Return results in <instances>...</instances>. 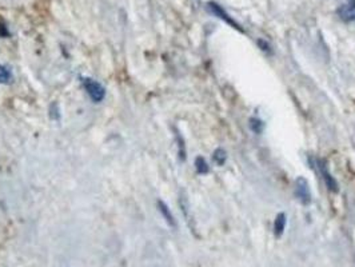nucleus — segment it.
Segmentation results:
<instances>
[{"instance_id": "1", "label": "nucleus", "mask_w": 355, "mask_h": 267, "mask_svg": "<svg viewBox=\"0 0 355 267\" xmlns=\"http://www.w3.org/2000/svg\"><path fill=\"white\" fill-rule=\"evenodd\" d=\"M207 10H209L210 14H213L214 17L223 20L225 23H227L234 30H236V31H239V33H243V28L241 27V24L236 23L234 19L231 18L230 15H229L218 3H214V1L207 3Z\"/></svg>"}, {"instance_id": "2", "label": "nucleus", "mask_w": 355, "mask_h": 267, "mask_svg": "<svg viewBox=\"0 0 355 267\" xmlns=\"http://www.w3.org/2000/svg\"><path fill=\"white\" fill-rule=\"evenodd\" d=\"M295 196L302 205H310L311 202V191H310L309 182L302 177L295 180Z\"/></svg>"}, {"instance_id": "3", "label": "nucleus", "mask_w": 355, "mask_h": 267, "mask_svg": "<svg viewBox=\"0 0 355 267\" xmlns=\"http://www.w3.org/2000/svg\"><path fill=\"white\" fill-rule=\"evenodd\" d=\"M83 85H85V89L89 92V95L92 101H95V102L103 101L106 91H105L103 86L101 83H98L96 80H92V79H85Z\"/></svg>"}, {"instance_id": "4", "label": "nucleus", "mask_w": 355, "mask_h": 267, "mask_svg": "<svg viewBox=\"0 0 355 267\" xmlns=\"http://www.w3.org/2000/svg\"><path fill=\"white\" fill-rule=\"evenodd\" d=\"M337 14L343 21H347V23L355 21V0L340 6L337 10Z\"/></svg>"}, {"instance_id": "5", "label": "nucleus", "mask_w": 355, "mask_h": 267, "mask_svg": "<svg viewBox=\"0 0 355 267\" xmlns=\"http://www.w3.org/2000/svg\"><path fill=\"white\" fill-rule=\"evenodd\" d=\"M320 174H322V178H323V180H324V184H326V187H327L330 191H333V193H337V180H336L334 177L330 174V171L327 170V167H326L323 163H320Z\"/></svg>"}, {"instance_id": "6", "label": "nucleus", "mask_w": 355, "mask_h": 267, "mask_svg": "<svg viewBox=\"0 0 355 267\" xmlns=\"http://www.w3.org/2000/svg\"><path fill=\"white\" fill-rule=\"evenodd\" d=\"M286 223H287L286 214H278L277 218H275V222H274V232H275V236H277V238L282 236L284 229H286Z\"/></svg>"}, {"instance_id": "7", "label": "nucleus", "mask_w": 355, "mask_h": 267, "mask_svg": "<svg viewBox=\"0 0 355 267\" xmlns=\"http://www.w3.org/2000/svg\"><path fill=\"white\" fill-rule=\"evenodd\" d=\"M213 160L216 164L223 166V164H225V162L227 160V154H226V151H225V150L218 148V150H215V151H214Z\"/></svg>"}, {"instance_id": "8", "label": "nucleus", "mask_w": 355, "mask_h": 267, "mask_svg": "<svg viewBox=\"0 0 355 267\" xmlns=\"http://www.w3.org/2000/svg\"><path fill=\"white\" fill-rule=\"evenodd\" d=\"M196 169L199 174H207L209 170H210L207 162H206L205 158H202V157H198V158H196Z\"/></svg>"}, {"instance_id": "9", "label": "nucleus", "mask_w": 355, "mask_h": 267, "mask_svg": "<svg viewBox=\"0 0 355 267\" xmlns=\"http://www.w3.org/2000/svg\"><path fill=\"white\" fill-rule=\"evenodd\" d=\"M159 210L162 215L166 218V221H167L171 226H174V225H175L174 216H173V214L170 213V209H168L163 202H159Z\"/></svg>"}, {"instance_id": "10", "label": "nucleus", "mask_w": 355, "mask_h": 267, "mask_svg": "<svg viewBox=\"0 0 355 267\" xmlns=\"http://www.w3.org/2000/svg\"><path fill=\"white\" fill-rule=\"evenodd\" d=\"M250 128L255 132V134H261L263 131V122L258 118H251L250 119Z\"/></svg>"}, {"instance_id": "11", "label": "nucleus", "mask_w": 355, "mask_h": 267, "mask_svg": "<svg viewBox=\"0 0 355 267\" xmlns=\"http://www.w3.org/2000/svg\"><path fill=\"white\" fill-rule=\"evenodd\" d=\"M10 78H11L10 71L4 66H0V83H7Z\"/></svg>"}, {"instance_id": "12", "label": "nucleus", "mask_w": 355, "mask_h": 267, "mask_svg": "<svg viewBox=\"0 0 355 267\" xmlns=\"http://www.w3.org/2000/svg\"><path fill=\"white\" fill-rule=\"evenodd\" d=\"M349 1H353V0H349Z\"/></svg>"}]
</instances>
